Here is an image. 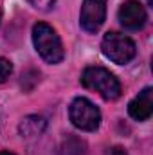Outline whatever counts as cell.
<instances>
[{
	"mask_svg": "<svg viewBox=\"0 0 153 155\" xmlns=\"http://www.w3.org/2000/svg\"><path fill=\"white\" fill-rule=\"evenodd\" d=\"M0 20H2V9H0Z\"/></svg>",
	"mask_w": 153,
	"mask_h": 155,
	"instance_id": "9a60e30c",
	"label": "cell"
},
{
	"mask_svg": "<svg viewBox=\"0 0 153 155\" xmlns=\"http://www.w3.org/2000/svg\"><path fill=\"white\" fill-rule=\"evenodd\" d=\"M0 155H15V153H9V152H0Z\"/></svg>",
	"mask_w": 153,
	"mask_h": 155,
	"instance_id": "4fadbf2b",
	"label": "cell"
},
{
	"mask_svg": "<svg viewBox=\"0 0 153 155\" xmlns=\"http://www.w3.org/2000/svg\"><path fill=\"white\" fill-rule=\"evenodd\" d=\"M108 155H128V153H126L124 148H121V146H114V148L108 150Z\"/></svg>",
	"mask_w": 153,
	"mask_h": 155,
	"instance_id": "7c38bea8",
	"label": "cell"
},
{
	"mask_svg": "<svg viewBox=\"0 0 153 155\" xmlns=\"http://www.w3.org/2000/svg\"><path fill=\"white\" fill-rule=\"evenodd\" d=\"M11 72H13V63L0 56V83H4L7 78L11 76Z\"/></svg>",
	"mask_w": 153,
	"mask_h": 155,
	"instance_id": "30bf717a",
	"label": "cell"
},
{
	"mask_svg": "<svg viewBox=\"0 0 153 155\" xmlns=\"http://www.w3.org/2000/svg\"><path fill=\"white\" fill-rule=\"evenodd\" d=\"M56 155H85V143L76 135H67L60 143Z\"/></svg>",
	"mask_w": 153,
	"mask_h": 155,
	"instance_id": "ba28073f",
	"label": "cell"
},
{
	"mask_svg": "<svg viewBox=\"0 0 153 155\" xmlns=\"http://www.w3.org/2000/svg\"><path fill=\"white\" fill-rule=\"evenodd\" d=\"M106 16V0H83L79 25L86 33H97Z\"/></svg>",
	"mask_w": 153,
	"mask_h": 155,
	"instance_id": "5b68a950",
	"label": "cell"
},
{
	"mask_svg": "<svg viewBox=\"0 0 153 155\" xmlns=\"http://www.w3.org/2000/svg\"><path fill=\"white\" fill-rule=\"evenodd\" d=\"M45 128V119L38 116H29L20 123V134L22 137H36Z\"/></svg>",
	"mask_w": 153,
	"mask_h": 155,
	"instance_id": "9c48e42d",
	"label": "cell"
},
{
	"mask_svg": "<svg viewBox=\"0 0 153 155\" xmlns=\"http://www.w3.org/2000/svg\"><path fill=\"white\" fill-rule=\"evenodd\" d=\"M128 114L135 121H146L153 114V88L146 87L135 99L130 101L128 105Z\"/></svg>",
	"mask_w": 153,
	"mask_h": 155,
	"instance_id": "52a82bcc",
	"label": "cell"
},
{
	"mask_svg": "<svg viewBox=\"0 0 153 155\" xmlns=\"http://www.w3.org/2000/svg\"><path fill=\"white\" fill-rule=\"evenodd\" d=\"M33 43H34L38 54L47 63H60L65 58L61 38L45 22L34 24V27H33Z\"/></svg>",
	"mask_w": 153,
	"mask_h": 155,
	"instance_id": "7a4b0ae2",
	"label": "cell"
},
{
	"mask_svg": "<svg viewBox=\"0 0 153 155\" xmlns=\"http://www.w3.org/2000/svg\"><path fill=\"white\" fill-rule=\"evenodd\" d=\"M146 2H148V5H151L153 4V0H146Z\"/></svg>",
	"mask_w": 153,
	"mask_h": 155,
	"instance_id": "5bb4252c",
	"label": "cell"
},
{
	"mask_svg": "<svg viewBox=\"0 0 153 155\" xmlns=\"http://www.w3.org/2000/svg\"><path fill=\"white\" fill-rule=\"evenodd\" d=\"M146 20H148L146 9L139 0H126L119 7V22L122 27H126L130 31L142 29Z\"/></svg>",
	"mask_w": 153,
	"mask_h": 155,
	"instance_id": "8992f818",
	"label": "cell"
},
{
	"mask_svg": "<svg viewBox=\"0 0 153 155\" xmlns=\"http://www.w3.org/2000/svg\"><path fill=\"white\" fill-rule=\"evenodd\" d=\"M101 51L110 61H114L117 65H126L137 54L135 41L121 33H115V31H110L103 36Z\"/></svg>",
	"mask_w": 153,
	"mask_h": 155,
	"instance_id": "3957f363",
	"label": "cell"
},
{
	"mask_svg": "<svg viewBox=\"0 0 153 155\" xmlns=\"http://www.w3.org/2000/svg\"><path fill=\"white\" fill-rule=\"evenodd\" d=\"M69 117L72 124L83 132H94L101 124V112L99 108L86 97H76L70 103Z\"/></svg>",
	"mask_w": 153,
	"mask_h": 155,
	"instance_id": "277c9868",
	"label": "cell"
},
{
	"mask_svg": "<svg viewBox=\"0 0 153 155\" xmlns=\"http://www.w3.org/2000/svg\"><path fill=\"white\" fill-rule=\"evenodd\" d=\"M81 85L97 92L106 101H115L121 96L119 79L105 67H86L81 74Z\"/></svg>",
	"mask_w": 153,
	"mask_h": 155,
	"instance_id": "6da1fadb",
	"label": "cell"
},
{
	"mask_svg": "<svg viewBox=\"0 0 153 155\" xmlns=\"http://www.w3.org/2000/svg\"><path fill=\"white\" fill-rule=\"evenodd\" d=\"M33 7H36L40 11H49L52 5H54V2L56 0H27Z\"/></svg>",
	"mask_w": 153,
	"mask_h": 155,
	"instance_id": "8fae6325",
	"label": "cell"
}]
</instances>
